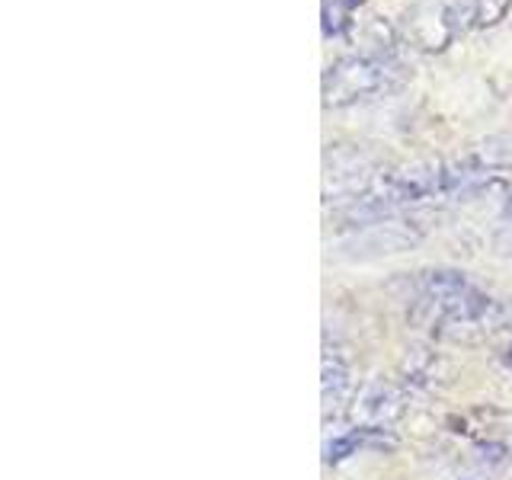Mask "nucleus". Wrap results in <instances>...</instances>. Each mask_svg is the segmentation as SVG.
<instances>
[{"label":"nucleus","instance_id":"1","mask_svg":"<svg viewBox=\"0 0 512 480\" xmlns=\"http://www.w3.org/2000/svg\"><path fill=\"white\" fill-rule=\"evenodd\" d=\"M400 80H404V68H400L394 55L359 52L336 58L324 71V106L343 109L352 103L372 100V96L391 93Z\"/></svg>","mask_w":512,"mask_h":480},{"label":"nucleus","instance_id":"2","mask_svg":"<svg viewBox=\"0 0 512 480\" xmlns=\"http://www.w3.org/2000/svg\"><path fill=\"white\" fill-rule=\"evenodd\" d=\"M477 26V0H416L400 20V36L420 52H445Z\"/></svg>","mask_w":512,"mask_h":480},{"label":"nucleus","instance_id":"3","mask_svg":"<svg viewBox=\"0 0 512 480\" xmlns=\"http://www.w3.org/2000/svg\"><path fill=\"white\" fill-rule=\"evenodd\" d=\"M381 170L356 144H330L324 154V202H352L375 189Z\"/></svg>","mask_w":512,"mask_h":480},{"label":"nucleus","instance_id":"4","mask_svg":"<svg viewBox=\"0 0 512 480\" xmlns=\"http://www.w3.org/2000/svg\"><path fill=\"white\" fill-rule=\"evenodd\" d=\"M404 413H407V394L394 381H368L349 404L352 420L359 426H375V429L397 423Z\"/></svg>","mask_w":512,"mask_h":480},{"label":"nucleus","instance_id":"5","mask_svg":"<svg viewBox=\"0 0 512 480\" xmlns=\"http://www.w3.org/2000/svg\"><path fill=\"white\" fill-rule=\"evenodd\" d=\"M320 391H324V420H330V413L340 410L349 394H352V365L340 349H324V381H320Z\"/></svg>","mask_w":512,"mask_h":480},{"label":"nucleus","instance_id":"6","mask_svg":"<svg viewBox=\"0 0 512 480\" xmlns=\"http://www.w3.org/2000/svg\"><path fill=\"white\" fill-rule=\"evenodd\" d=\"M384 445H394L391 432L388 429H375V426H356L343 432V436H336L324 445V458L327 464H340L346 461L349 455H359L362 448H384Z\"/></svg>","mask_w":512,"mask_h":480},{"label":"nucleus","instance_id":"7","mask_svg":"<svg viewBox=\"0 0 512 480\" xmlns=\"http://www.w3.org/2000/svg\"><path fill=\"white\" fill-rule=\"evenodd\" d=\"M362 0H324V36L333 39L352 23V13Z\"/></svg>","mask_w":512,"mask_h":480},{"label":"nucleus","instance_id":"8","mask_svg":"<svg viewBox=\"0 0 512 480\" xmlns=\"http://www.w3.org/2000/svg\"><path fill=\"white\" fill-rule=\"evenodd\" d=\"M512 7V0H477V26H496Z\"/></svg>","mask_w":512,"mask_h":480},{"label":"nucleus","instance_id":"9","mask_svg":"<svg viewBox=\"0 0 512 480\" xmlns=\"http://www.w3.org/2000/svg\"><path fill=\"white\" fill-rule=\"evenodd\" d=\"M496 250H500V253H512V228L496 234Z\"/></svg>","mask_w":512,"mask_h":480},{"label":"nucleus","instance_id":"10","mask_svg":"<svg viewBox=\"0 0 512 480\" xmlns=\"http://www.w3.org/2000/svg\"><path fill=\"white\" fill-rule=\"evenodd\" d=\"M500 327H512V298L500 304Z\"/></svg>","mask_w":512,"mask_h":480},{"label":"nucleus","instance_id":"11","mask_svg":"<svg viewBox=\"0 0 512 480\" xmlns=\"http://www.w3.org/2000/svg\"><path fill=\"white\" fill-rule=\"evenodd\" d=\"M503 218H509V221H512V192H509L506 202H503Z\"/></svg>","mask_w":512,"mask_h":480},{"label":"nucleus","instance_id":"12","mask_svg":"<svg viewBox=\"0 0 512 480\" xmlns=\"http://www.w3.org/2000/svg\"><path fill=\"white\" fill-rule=\"evenodd\" d=\"M503 362H506V365L512 368V343H509V349H506V356H503Z\"/></svg>","mask_w":512,"mask_h":480}]
</instances>
